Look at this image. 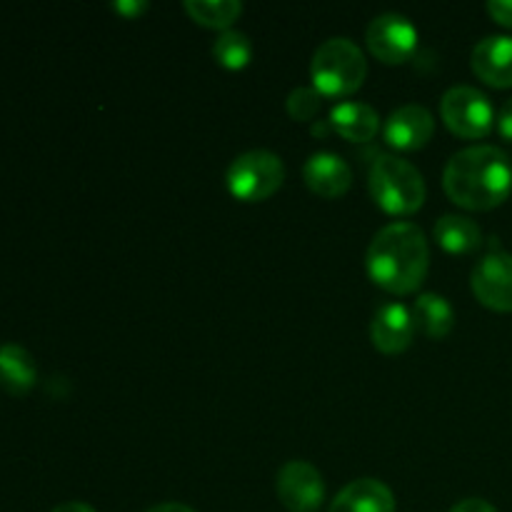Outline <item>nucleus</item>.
Masks as SVG:
<instances>
[{
  "mask_svg": "<svg viewBox=\"0 0 512 512\" xmlns=\"http://www.w3.org/2000/svg\"><path fill=\"white\" fill-rule=\"evenodd\" d=\"M443 188L460 208H498L512 190L508 153L495 145H470L458 150L443 170Z\"/></svg>",
  "mask_w": 512,
  "mask_h": 512,
  "instance_id": "obj_1",
  "label": "nucleus"
},
{
  "mask_svg": "<svg viewBox=\"0 0 512 512\" xmlns=\"http://www.w3.org/2000/svg\"><path fill=\"white\" fill-rule=\"evenodd\" d=\"M375 285L395 295H408L423 285L430 268V245L415 223H390L375 233L365 255Z\"/></svg>",
  "mask_w": 512,
  "mask_h": 512,
  "instance_id": "obj_2",
  "label": "nucleus"
},
{
  "mask_svg": "<svg viewBox=\"0 0 512 512\" xmlns=\"http://www.w3.org/2000/svg\"><path fill=\"white\" fill-rule=\"evenodd\" d=\"M368 75V60L358 43L350 38H330L318 45L310 63V78L313 88L328 98H343L355 93L365 83Z\"/></svg>",
  "mask_w": 512,
  "mask_h": 512,
  "instance_id": "obj_3",
  "label": "nucleus"
},
{
  "mask_svg": "<svg viewBox=\"0 0 512 512\" xmlns=\"http://www.w3.org/2000/svg\"><path fill=\"white\" fill-rule=\"evenodd\" d=\"M370 195L390 215H410L423 208V173L398 155H380L370 168Z\"/></svg>",
  "mask_w": 512,
  "mask_h": 512,
  "instance_id": "obj_4",
  "label": "nucleus"
},
{
  "mask_svg": "<svg viewBox=\"0 0 512 512\" xmlns=\"http://www.w3.org/2000/svg\"><path fill=\"white\" fill-rule=\"evenodd\" d=\"M225 180H228L230 193L238 200L260 203L280 190L285 180V165L280 155L270 153V150H248L230 163Z\"/></svg>",
  "mask_w": 512,
  "mask_h": 512,
  "instance_id": "obj_5",
  "label": "nucleus"
},
{
  "mask_svg": "<svg viewBox=\"0 0 512 512\" xmlns=\"http://www.w3.org/2000/svg\"><path fill=\"white\" fill-rule=\"evenodd\" d=\"M440 118L450 133L465 140H478L493 130L495 113L488 95L473 85H453L440 100Z\"/></svg>",
  "mask_w": 512,
  "mask_h": 512,
  "instance_id": "obj_6",
  "label": "nucleus"
},
{
  "mask_svg": "<svg viewBox=\"0 0 512 512\" xmlns=\"http://www.w3.org/2000/svg\"><path fill=\"white\" fill-rule=\"evenodd\" d=\"M275 493L288 512H318L325 500V480L315 465L288 460L275 475Z\"/></svg>",
  "mask_w": 512,
  "mask_h": 512,
  "instance_id": "obj_7",
  "label": "nucleus"
},
{
  "mask_svg": "<svg viewBox=\"0 0 512 512\" xmlns=\"http://www.w3.org/2000/svg\"><path fill=\"white\" fill-rule=\"evenodd\" d=\"M418 38L420 35L413 20L400 13L378 15L370 20L368 33H365L370 53L388 65H398L413 58V53L418 50Z\"/></svg>",
  "mask_w": 512,
  "mask_h": 512,
  "instance_id": "obj_8",
  "label": "nucleus"
},
{
  "mask_svg": "<svg viewBox=\"0 0 512 512\" xmlns=\"http://www.w3.org/2000/svg\"><path fill=\"white\" fill-rule=\"evenodd\" d=\"M473 293L485 308L512 313V255L490 250L470 275Z\"/></svg>",
  "mask_w": 512,
  "mask_h": 512,
  "instance_id": "obj_9",
  "label": "nucleus"
},
{
  "mask_svg": "<svg viewBox=\"0 0 512 512\" xmlns=\"http://www.w3.org/2000/svg\"><path fill=\"white\" fill-rule=\"evenodd\" d=\"M385 140L395 150H420L435 133V118L425 105L408 103L385 120Z\"/></svg>",
  "mask_w": 512,
  "mask_h": 512,
  "instance_id": "obj_10",
  "label": "nucleus"
},
{
  "mask_svg": "<svg viewBox=\"0 0 512 512\" xmlns=\"http://www.w3.org/2000/svg\"><path fill=\"white\" fill-rule=\"evenodd\" d=\"M303 180L320 198L333 200L348 193L350 185H353V170L338 153L320 150L305 160Z\"/></svg>",
  "mask_w": 512,
  "mask_h": 512,
  "instance_id": "obj_11",
  "label": "nucleus"
},
{
  "mask_svg": "<svg viewBox=\"0 0 512 512\" xmlns=\"http://www.w3.org/2000/svg\"><path fill=\"white\" fill-rule=\"evenodd\" d=\"M415 338L413 313L403 303H388L375 313L370 323V340L385 355L403 353Z\"/></svg>",
  "mask_w": 512,
  "mask_h": 512,
  "instance_id": "obj_12",
  "label": "nucleus"
},
{
  "mask_svg": "<svg viewBox=\"0 0 512 512\" xmlns=\"http://www.w3.org/2000/svg\"><path fill=\"white\" fill-rule=\"evenodd\" d=\"M473 73L493 88H512V38L488 35L480 40L470 55Z\"/></svg>",
  "mask_w": 512,
  "mask_h": 512,
  "instance_id": "obj_13",
  "label": "nucleus"
},
{
  "mask_svg": "<svg viewBox=\"0 0 512 512\" xmlns=\"http://www.w3.org/2000/svg\"><path fill=\"white\" fill-rule=\"evenodd\" d=\"M328 512H395V495L383 480L358 478L335 495Z\"/></svg>",
  "mask_w": 512,
  "mask_h": 512,
  "instance_id": "obj_14",
  "label": "nucleus"
},
{
  "mask_svg": "<svg viewBox=\"0 0 512 512\" xmlns=\"http://www.w3.org/2000/svg\"><path fill=\"white\" fill-rule=\"evenodd\" d=\"M330 128L350 143H368L378 135L380 115L373 105L360 103V100H345L330 110Z\"/></svg>",
  "mask_w": 512,
  "mask_h": 512,
  "instance_id": "obj_15",
  "label": "nucleus"
},
{
  "mask_svg": "<svg viewBox=\"0 0 512 512\" xmlns=\"http://www.w3.org/2000/svg\"><path fill=\"white\" fill-rule=\"evenodd\" d=\"M38 383L35 360L23 345H0V388L10 395H25Z\"/></svg>",
  "mask_w": 512,
  "mask_h": 512,
  "instance_id": "obj_16",
  "label": "nucleus"
},
{
  "mask_svg": "<svg viewBox=\"0 0 512 512\" xmlns=\"http://www.w3.org/2000/svg\"><path fill=\"white\" fill-rule=\"evenodd\" d=\"M413 323L415 330H420L425 338L443 340L453 330L455 310L443 295L423 293L418 295V300L413 305Z\"/></svg>",
  "mask_w": 512,
  "mask_h": 512,
  "instance_id": "obj_17",
  "label": "nucleus"
},
{
  "mask_svg": "<svg viewBox=\"0 0 512 512\" xmlns=\"http://www.w3.org/2000/svg\"><path fill=\"white\" fill-rule=\"evenodd\" d=\"M435 240L440 243V248L448 250L453 255H465L473 253L475 248H480L483 243V230L468 215H455L448 213L435 223Z\"/></svg>",
  "mask_w": 512,
  "mask_h": 512,
  "instance_id": "obj_18",
  "label": "nucleus"
},
{
  "mask_svg": "<svg viewBox=\"0 0 512 512\" xmlns=\"http://www.w3.org/2000/svg\"><path fill=\"white\" fill-rule=\"evenodd\" d=\"M185 13L195 23L205 25V28L223 30L225 33L240 18L243 3L240 0H185Z\"/></svg>",
  "mask_w": 512,
  "mask_h": 512,
  "instance_id": "obj_19",
  "label": "nucleus"
},
{
  "mask_svg": "<svg viewBox=\"0 0 512 512\" xmlns=\"http://www.w3.org/2000/svg\"><path fill=\"white\" fill-rule=\"evenodd\" d=\"M213 58L218 60L223 68L240 70L250 63L253 58V43L245 33L240 30H225L218 35V40L213 43Z\"/></svg>",
  "mask_w": 512,
  "mask_h": 512,
  "instance_id": "obj_20",
  "label": "nucleus"
},
{
  "mask_svg": "<svg viewBox=\"0 0 512 512\" xmlns=\"http://www.w3.org/2000/svg\"><path fill=\"white\" fill-rule=\"evenodd\" d=\"M285 108H288L290 118L293 120H298V123H310V120H315V115L320 113V108H323V95L315 88L300 85V88L290 90L288 100H285Z\"/></svg>",
  "mask_w": 512,
  "mask_h": 512,
  "instance_id": "obj_21",
  "label": "nucleus"
},
{
  "mask_svg": "<svg viewBox=\"0 0 512 512\" xmlns=\"http://www.w3.org/2000/svg\"><path fill=\"white\" fill-rule=\"evenodd\" d=\"M488 13L493 15L500 25L512 28V0H490Z\"/></svg>",
  "mask_w": 512,
  "mask_h": 512,
  "instance_id": "obj_22",
  "label": "nucleus"
},
{
  "mask_svg": "<svg viewBox=\"0 0 512 512\" xmlns=\"http://www.w3.org/2000/svg\"><path fill=\"white\" fill-rule=\"evenodd\" d=\"M113 10H118L125 18H138L148 10V3L145 0H118V3H113Z\"/></svg>",
  "mask_w": 512,
  "mask_h": 512,
  "instance_id": "obj_23",
  "label": "nucleus"
},
{
  "mask_svg": "<svg viewBox=\"0 0 512 512\" xmlns=\"http://www.w3.org/2000/svg\"><path fill=\"white\" fill-rule=\"evenodd\" d=\"M450 512H498V510H495L493 505L483 498H465V500H460L458 505H453V510Z\"/></svg>",
  "mask_w": 512,
  "mask_h": 512,
  "instance_id": "obj_24",
  "label": "nucleus"
},
{
  "mask_svg": "<svg viewBox=\"0 0 512 512\" xmlns=\"http://www.w3.org/2000/svg\"><path fill=\"white\" fill-rule=\"evenodd\" d=\"M498 133L503 135L505 140H512V98L505 100L503 108L498 113Z\"/></svg>",
  "mask_w": 512,
  "mask_h": 512,
  "instance_id": "obj_25",
  "label": "nucleus"
},
{
  "mask_svg": "<svg viewBox=\"0 0 512 512\" xmlns=\"http://www.w3.org/2000/svg\"><path fill=\"white\" fill-rule=\"evenodd\" d=\"M53 512H98L95 508H90L88 503H78V500H70V503L58 505Z\"/></svg>",
  "mask_w": 512,
  "mask_h": 512,
  "instance_id": "obj_26",
  "label": "nucleus"
},
{
  "mask_svg": "<svg viewBox=\"0 0 512 512\" xmlns=\"http://www.w3.org/2000/svg\"><path fill=\"white\" fill-rule=\"evenodd\" d=\"M145 512H195V510L190 508V505H183V503H160Z\"/></svg>",
  "mask_w": 512,
  "mask_h": 512,
  "instance_id": "obj_27",
  "label": "nucleus"
},
{
  "mask_svg": "<svg viewBox=\"0 0 512 512\" xmlns=\"http://www.w3.org/2000/svg\"><path fill=\"white\" fill-rule=\"evenodd\" d=\"M328 125H330V120H328ZM328 125H325V123H315L313 125V135H325V133H328Z\"/></svg>",
  "mask_w": 512,
  "mask_h": 512,
  "instance_id": "obj_28",
  "label": "nucleus"
}]
</instances>
